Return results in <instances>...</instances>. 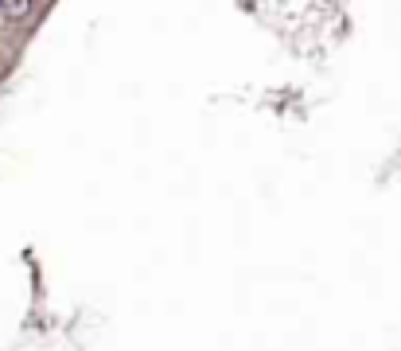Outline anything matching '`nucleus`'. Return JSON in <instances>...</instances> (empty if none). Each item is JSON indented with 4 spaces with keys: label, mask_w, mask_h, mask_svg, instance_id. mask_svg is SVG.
<instances>
[{
    "label": "nucleus",
    "mask_w": 401,
    "mask_h": 351,
    "mask_svg": "<svg viewBox=\"0 0 401 351\" xmlns=\"http://www.w3.org/2000/svg\"><path fill=\"white\" fill-rule=\"evenodd\" d=\"M4 8H8V0H0V12H4Z\"/></svg>",
    "instance_id": "2"
},
{
    "label": "nucleus",
    "mask_w": 401,
    "mask_h": 351,
    "mask_svg": "<svg viewBox=\"0 0 401 351\" xmlns=\"http://www.w3.org/2000/svg\"><path fill=\"white\" fill-rule=\"evenodd\" d=\"M32 4H36V0H8L4 16H12V20H24V16L32 12Z\"/></svg>",
    "instance_id": "1"
}]
</instances>
